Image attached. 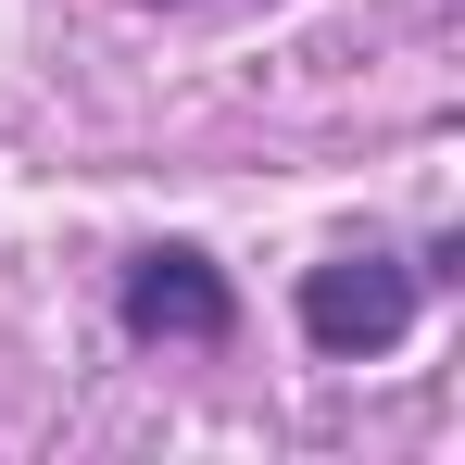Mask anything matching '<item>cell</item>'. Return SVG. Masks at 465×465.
Here are the masks:
<instances>
[{"instance_id":"6da1fadb","label":"cell","mask_w":465,"mask_h":465,"mask_svg":"<svg viewBox=\"0 0 465 465\" xmlns=\"http://www.w3.org/2000/svg\"><path fill=\"white\" fill-rule=\"evenodd\" d=\"M402 327H415V264L340 252V264L302 277V340H314V352H390Z\"/></svg>"},{"instance_id":"7a4b0ae2","label":"cell","mask_w":465,"mask_h":465,"mask_svg":"<svg viewBox=\"0 0 465 465\" xmlns=\"http://www.w3.org/2000/svg\"><path fill=\"white\" fill-rule=\"evenodd\" d=\"M126 327H139V340H227L239 290L202 252H139V264H126Z\"/></svg>"}]
</instances>
